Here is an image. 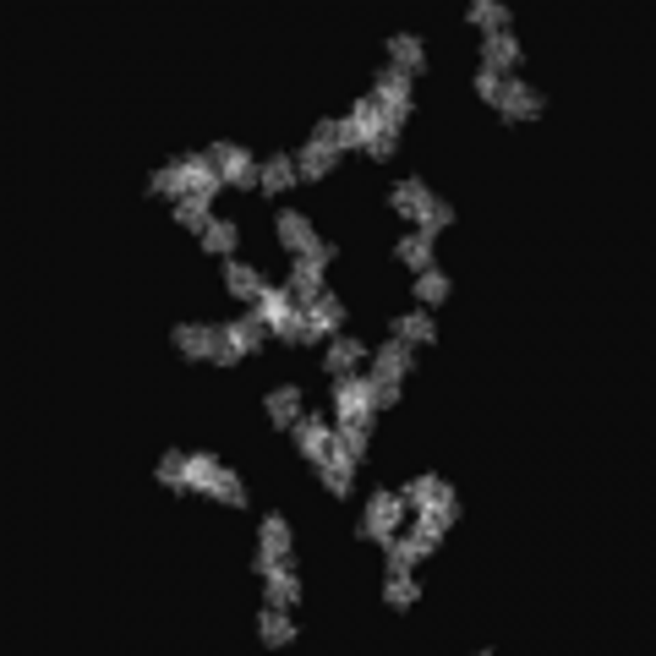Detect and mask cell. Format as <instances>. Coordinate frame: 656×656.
Returning a JSON list of instances; mask_svg holds the SVG:
<instances>
[{
	"label": "cell",
	"mask_w": 656,
	"mask_h": 656,
	"mask_svg": "<svg viewBox=\"0 0 656 656\" xmlns=\"http://www.w3.org/2000/svg\"><path fill=\"white\" fill-rule=\"evenodd\" d=\"M389 203L400 208L405 219H416V230H432V236H438V230L454 219V208L443 203V197H432V186H427V181H400Z\"/></svg>",
	"instance_id": "cell-1"
},
{
	"label": "cell",
	"mask_w": 656,
	"mask_h": 656,
	"mask_svg": "<svg viewBox=\"0 0 656 656\" xmlns=\"http://www.w3.org/2000/svg\"><path fill=\"white\" fill-rule=\"evenodd\" d=\"M208 159H214V170H219V181H225V186H241V192H246V186L263 181V170L252 164V154L236 148V143H214V148H208Z\"/></svg>",
	"instance_id": "cell-2"
},
{
	"label": "cell",
	"mask_w": 656,
	"mask_h": 656,
	"mask_svg": "<svg viewBox=\"0 0 656 656\" xmlns=\"http://www.w3.org/2000/svg\"><path fill=\"white\" fill-rule=\"evenodd\" d=\"M372 378H356V372H345V378H334V416H350V421H372Z\"/></svg>",
	"instance_id": "cell-3"
},
{
	"label": "cell",
	"mask_w": 656,
	"mask_h": 656,
	"mask_svg": "<svg viewBox=\"0 0 656 656\" xmlns=\"http://www.w3.org/2000/svg\"><path fill=\"white\" fill-rule=\"evenodd\" d=\"M400 514H405V498H400V492H372L367 514H361V536H372V542H389L394 525H400Z\"/></svg>",
	"instance_id": "cell-4"
},
{
	"label": "cell",
	"mask_w": 656,
	"mask_h": 656,
	"mask_svg": "<svg viewBox=\"0 0 656 656\" xmlns=\"http://www.w3.org/2000/svg\"><path fill=\"white\" fill-rule=\"evenodd\" d=\"M492 110H498L503 121H536L547 104H542V93H536V88H525V82L503 77V93H498V104H492Z\"/></svg>",
	"instance_id": "cell-5"
},
{
	"label": "cell",
	"mask_w": 656,
	"mask_h": 656,
	"mask_svg": "<svg viewBox=\"0 0 656 656\" xmlns=\"http://www.w3.org/2000/svg\"><path fill=\"white\" fill-rule=\"evenodd\" d=\"M427 553H438V536H427L421 525L410 536H389V574H410V564Z\"/></svg>",
	"instance_id": "cell-6"
},
{
	"label": "cell",
	"mask_w": 656,
	"mask_h": 656,
	"mask_svg": "<svg viewBox=\"0 0 656 656\" xmlns=\"http://www.w3.org/2000/svg\"><path fill=\"white\" fill-rule=\"evenodd\" d=\"M301 312H307V339H328V334H339V328H345V301L328 296V290L312 301V307H301Z\"/></svg>",
	"instance_id": "cell-7"
},
{
	"label": "cell",
	"mask_w": 656,
	"mask_h": 656,
	"mask_svg": "<svg viewBox=\"0 0 656 656\" xmlns=\"http://www.w3.org/2000/svg\"><path fill=\"white\" fill-rule=\"evenodd\" d=\"M290 432H296V449L307 454L312 465H318L323 454H328V443H334V427H328V416H307V410H301V421H296Z\"/></svg>",
	"instance_id": "cell-8"
},
{
	"label": "cell",
	"mask_w": 656,
	"mask_h": 656,
	"mask_svg": "<svg viewBox=\"0 0 656 656\" xmlns=\"http://www.w3.org/2000/svg\"><path fill=\"white\" fill-rule=\"evenodd\" d=\"M318 476H323V487L334 492V498H345L350 492V482H356V460H350L339 443H328V454L318 460Z\"/></svg>",
	"instance_id": "cell-9"
},
{
	"label": "cell",
	"mask_w": 656,
	"mask_h": 656,
	"mask_svg": "<svg viewBox=\"0 0 656 656\" xmlns=\"http://www.w3.org/2000/svg\"><path fill=\"white\" fill-rule=\"evenodd\" d=\"M405 372H416V350H410L405 339H389L383 350H372V378H394L400 383Z\"/></svg>",
	"instance_id": "cell-10"
},
{
	"label": "cell",
	"mask_w": 656,
	"mask_h": 656,
	"mask_svg": "<svg viewBox=\"0 0 656 656\" xmlns=\"http://www.w3.org/2000/svg\"><path fill=\"white\" fill-rule=\"evenodd\" d=\"M274 236L285 241V252H296V257H307L312 246H318V236H312V225L296 214V208H279V219H274Z\"/></svg>",
	"instance_id": "cell-11"
},
{
	"label": "cell",
	"mask_w": 656,
	"mask_h": 656,
	"mask_svg": "<svg viewBox=\"0 0 656 656\" xmlns=\"http://www.w3.org/2000/svg\"><path fill=\"white\" fill-rule=\"evenodd\" d=\"M181 175H186V197H203V203L219 192V186H225V181H219V170H214V159H208V154H192V159H181Z\"/></svg>",
	"instance_id": "cell-12"
},
{
	"label": "cell",
	"mask_w": 656,
	"mask_h": 656,
	"mask_svg": "<svg viewBox=\"0 0 656 656\" xmlns=\"http://www.w3.org/2000/svg\"><path fill=\"white\" fill-rule=\"evenodd\" d=\"M285 290H290V301H296V307H312V301L323 296V268L307 263V257H296V268H290Z\"/></svg>",
	"instance_id": "cell-13"
},
{
	"label": "cell",
	"mask_w": 656,
	"mask_h": 656,
	"mask_svg": "<svg viewBox=\"0 0 656 656\" xmlns=\"http://www.w3.org/2000/svg\"><path fill=\"white\" fill-rule=\"evenodd\" d=\"M454 520H460V498H454V492H443L438 503H427V509H416V525H421L427 536H438V542L449 536V525H454Z\"/></svg>",
	"instance_id": "cell-14"
},
{
	"label": "cell",
	"mask_w": 656,
	"mask_h": 656,
	"mask_svg": "<svg viewBox=\"0 0 656 656\" xmlns=\"http://www.w3.org/2000/svg\"><path fill=\"white\" fill-rule=\"evenodd\" d=\"M225 334H230V345H236L241 356H252V350L263 345V339H268V318H263V312L252 307V312H241L236 323H225Z\"/></svg>",
	"instance_id": "cell-15"
},
{
	"label": "cell",
	"mask_w": 656,
	"mask_h": 656,
	"mask_svg": "<svg viewBox=\"0 0 656 656\" xmlns=\"http://www.w3.org/2000/svg\"><path fill=\"white\" fill-rule=\"evenodd\" d=\"M372 99H378L383 110H410V77L400 72V66L378 72V82H372Z\"/></svg>",
	"instance_id": "cell-16"
},
{
	"label": "cell",
	"mask_w": 656,
	"mask_h": 656,
	"mask_svg": "<svg viewBox=\"0 0 656 656\" xmlns=\"http://www.w3.org/2000/svg\"><path fill=\"white\" fill-rule=\"evenodd\" d=\"M367 356V345L350 334H334L328 339V356H323V372H334V378H345V372H356V361Z\"/></svg>",
	"instance_id": "cell-17"
},
{
	"label": "cell",
	"mask_w": 656,
	"mask_h": 656,
	"mask_svg": "<svg viewBox=\"0 0 656 656\" xmlns=\"http://www.w3.org/2000/svg\"><path fill=\"white\" fill-rule=\"evenodd\" d=\"M225 290H230L236 301H252V307H257V301H263V290H268V279L257 274V268H246V263H225Z\"/></svg>",
	"instance_id": "cell-18"
},
{
	"label": "cell",
	"mask_w": 656,
	"mask_h": 656,
	"mask_svg": "<svg viewBox=\"0 0 656 656\" xmlns=\"http://www.w3.org/2000/svg\"><path fill=\"white\" fill-rule=\"evenodd\" d=\"M509 66H520V44H514V33H492L482 44V72L509 77Z\"/></svg>",
	"instance_id": "cell-19"
},
{
	"label": "cell",
	"mask_w": 656,
	"mask_h": 656,
	"mask_svg": "<svg viewBox=\"0 0 656 656\" xmlns=\"http://www.w3.org/2000/svg\"><path fill=\"white\" fill-rule=\"evenodd\" d=\"M389 61L400 66L405 77H416L421 66H427V44H421L416 33H394V39H389Z\"/></svg>",
	"instance_id": "cell-20"
},
{
	"label": "cell",
	"mask_w": 656,
	"mask_h": 656,
	"mask_svg": "<svg viewBox=\"0 0 656 656\" xmlns=\"http://www.w3.org/2000/svg\"><path fill=\"white\" fill-rule=\"evenodd\" d=\"M334 443L350 454V460H367V443H372V421H350V416H339L334 421Z\"/></svg>",
	"instance_id": "cell-21"
},
{
	"label": "cell",
	"mask_w": 656,
	"mask_h": 656,
	"mask_svg": "<svg viewBox=\"0 0 656 656\" xmlns=\"http://www.w3.org/2000/svg\"><path fill=\"white\" fill-rule=\"evenodd\" d=\"M339 164V148H328V143H307L301 148V159H296V175L301 181H323L328 170Z\"/></svg>",
	"instance_id": "cell-22"
},
{
	"label": "cell",
	"mask_w": 656,
	"mask_h": 656,
	"mask_svg": "<svg viewBox=\"0 0 656 656\" xmlns=\"http://www.w3.org/2000/svg\"><path fill=\"white\" fill-rule=\"evenodd\" d=\"M263 596H268V607H290L301 596V585H296V574H290V564H274L263 574Z\"/></svg>",
	"instance_id": "cell-23"
},
{
	"label": "cell",
	"mask_w": 656,
	"mask_h": 656,
	"mask_svg": "<svg viewBox=\"0 0 656 656\" xmlns=\"http://www.w3.org/2000/svg\"><path fill=\"white\" fill-rule=\"evenodd\" d=\"M389 328H394V339H405V345H432V339H438V323H432L427 312H400Z\"/></svg>",
	"instance_id": "cell-24"
},
{
	"label": "cell",
	"mask_w": 656,
	"mask_h": 656,
	"mask_svg": "<svg viewBox=\"0 0 656 656\" xmlns=\"http://www.w3.org/2000/svg\"><path fill=\"white\" fill-rule=\"evenodd\" d=\"M296 181H301V175H296V159L274 154V159L263 164V181H257V186H263L268 197H285V192H290V186H296Z\"/></svg>",
	"instance_id": "cell-25"
},
{
	"label": "cell",
	"mask_w": 656,
	"mask_h": 656,
	"mask_svg": "<svg viewBox=\"0 0 656 656\" xmlns=\"http://www.w3.org/2000/svg\"><path fill=\"white\" fill-rule=\"evenodd\" d=\"M268 421H274L279 432H285V427H296V421H301V394L290 389V383H285V389H274V394H268Z\"/></svg>",
	"instance_id": "cell-26"
},
{
	"label": "cell",
	"mask_w": 656,
	"mask_h": 656,
	"mask_svg": "<svg viewBox=\"0 0 656 656\" xmlns=\"http://www.w3.org/2000/svg\"><path fill=\"white\" fill-rule=\"evenodd\" d=\"M268 334H279L285 345H312L307 339V312L301 307H285L279 318H268Z\"/></svg>",
	"instance_id": "cell-27"
},
{
	"label": "cell",
	"mask_w": 656,
	"mask_h": 656,
	"mask_svg": "<svg viewBox=\"0 0 656 656\" xmlns=\"http://www.w3.org/2000/svg\"><path fill=\"white\" fill-rule=\"evenodd\" d=\"M257 536H263V547H257V553H268V558H290V525H285V514H268Z\"/></svg>",
	"instance_id": "cell-28"
},
{
	"label": "cell",
	"mask_w": 656,
	"mask_h": 656,
	"mask_svg": "<svg viewBox=\"0 0 656 656\" xmlns=\"http://www.w3.org/2000/svg\"><path fill=\"white\" fill-rule=\"evenodd\" d=\"M465 17H471L476 28L487 33V39H492V33H509V6H498V0H476V6L465 11Z\"/></svg>",
	"instance_id": "cell-29"
},
{
	"label": "cell",
	"mask_w": 656,
	"mask_h": 656,
	"mask_svg": "<svg viewBox=\"0 0 656 656\" xmlns=\"http://www.w3.org/2000/svg\"><path fill=\"white\" fill-rule=\"evenodd\" d=\"M400 263L405 268H432V230H410V236L400 241Z\"/></svg>",
	"instance_id": "cell-30"
},
{
	"label": "cell",
	"mask_w": 656,
	"mask_h": 656,
	"mask_svg": "<svg viewBox=\"0 0 656 656\" xmlns=\"http://www.w3.org/2000/svg\"><path fill=\"white\" fill-rule=\"evenodd\" d=\"M443 492H449V487H443L438 476H410L400 498H405V509H427V503H438V498H443Z\"/></svg>",
	"instance_id": "cell-31"
},
{
	"label": "cell",
	"mask_w": 656,
	"mask_h": 656,
	"mask_svg": "<svg viewBox=\"0 0 656 656\" xmlns=\"http://www.w3.org/2000/svg\"><path fill=\"white\" fill-rule=\"evenodd\" d=\"M350 126H356L361 143H367L372 132H383V104L372 99V93H367V99H356V104H350Z\"/></svg>",
	"instance_id": "cell-32"
},
{
	"label": "cell",
	"mask_w": 656,
	"mask_h": 656,
	"mask_svg": "<svg viewBox=\"0 0 656 656\" xmlns=\"http://www.w3.org/2000/svg\"><path fill=\"white\" fill-rule=\"evenodd\" d=\"M263 646H290V640H296V629H290V618H285V607H268L263 613Z\"/></svg>",
	"instance_id": "cell-33"
},
{
	"label": "cell",
	"mask_w": 656,
	"mask_h": 656,
	"mask_svg": "<svg viewBox=\"0 0 656 656\" xmlns=\"http://www.w3.org/2000/svg\"><path fill=\"white\" fill-rule=\"evenodd\" d=\"M410 290H416V301H427V307H438V301L449 296V279H443L438 268H421V274H416V285H410Z\"/></svg>",
	"instance_id": "cell-34"
},
{
	"label": "cell",
	"mask_w": 656,
	"mask_h": 656,
	"mask_svg": "<svg viewBox=\"0 0 656 656\" xmlns=\"http://www.w3.org/2000/svg\"><path fill=\"white\" fill-rule=\"evenodd\" d=\"M175 350H181V356H208V328L203 323H181L175 328Z\"/></svg>",
	"instance_id": "cell-35"
},
{
	"label": "cell",
	"mask_w": 656,
	"mask_h": 656,
	"mask_svg": "<svg viewBox=\"0 0 656 656\" xmlns=\"http://www.w3.org/2000/svg\"><path fill=\"white\" fill-rule=\"evenodd\" d=\"M175 219H181L186 230H197V236L214 225V219H208V203H203V197H181V203H175Z\"/></svg>",
	"instance_id": "cell-36"
},
{
	"label": "cell",
	"mask_w": 656,
	"mask_h": 656,
	"mask_svg": "<svg viewBox=\"0 0 656 656\" xmlns=\"http://www.w3.org/2000/svg\"><path fill=\"white\" fill-rule=\"evenodd\" d=\"M383 602H389L394 613H405V607L416 602V580H410V574H389V585H383Z\"/></svg>",
	"instance_id": "cell-37"
},
{
	"label": "cell",
	"mask_w": 656,
	"mask_h": 656,
	"mask_svg": "<svg viewBox=\"0 0 656 656\" xmlns=\"http://www.w3.org/2000/svg\"><path fill=\"white\" fill-rule=\"evenodd\" d=\"M203 246L208 252H219V257H230L236 252V225H230V219H214V225L203 230Z\"/></svg>",
	"instance_id": "cell-38"
},
{
	"label": "cell",
	"mask_w": 656,
	"mask_h": 656,
	"mask_svg": "<svg viewBox=\"0 0 656 656\" xmlns=\"http://www.w3.org/2000/svg\"><path fill=\"white\" fill-rule=\"evenodd\" d=\"M208 361H214V367H236V361H241V350L230 345L225 328H208Z\"/></svg>",
	"instance_id": "cell-39"
},
{
	"label": "cell",
	"mask_w": 656,
	"mask_h": 656,
	"mask_svg": "<svg viewBox=\"0 0 656 656\" xmlns=\"http://www.w3.org/2000/svg\"><path fill=\"white\" fill-rule=\"evenodd\" d=\"M159 482L170 487V492L186 487V454H164V460H159Z\"/></svg>",
	"instance_id": "cell-40"
},
{
	"label": "cell",
	"mask_w": 656,
	"mask_h": 656,
	"mask_svg": "<svg viewBox=\"0 0 656 656\" xmlns=\"http://www.w3.org/2000/svg\"><path fill=\"white\" fill-rule=\"evenodd\" d=\"M361 148H367V154L378 159V164H389L394 154H400V137H394V132H372V137H367V143H361Z\"/></svg>",
	"instance_id": "cell-41"
},
{
	"label": "cell",
	"mask_w": 656,
	"mask_h": 656,
	"mask_svg": "<svg viewBox=\"0 0 656 656\" xmlns=\"http://www.w3.org/2000/svg\"><path fill=\"white\" fill-rule=\"evenodd\" d=\"M394 400H400V383H394V378H372V405H394Z\"/></svg>",
	"instance_id": "cell-42"
},
{
	"label": "cell",
	"mask_w": 656,
	"mask_h": 656,
	"mask_svg": "<svg viewBox=\"0 0 656 656\" xmlns=\"http://www.w3.org/2000/svg\"><path fill=\"white\" fill-rule=\"evenodd\" d=\"M476 93H482L487 104H498V93H503V77H498V72H476Z\"/></svg>",
	"instance_id": "cell-43"
},
{
	"label": "cell",
	"mask_w": 656,
	"mask_h": 656,
	"mask_svg": "<svg viewBox=\"0 0 656 656\" xmlns=\"http://www.w3.org/2000/svg\"><path fill=\"white\" fill-rule=\"evenodd\" d=\"M334 148H361V132L350 126V115L339 121V132H334Z\"/></svg>",
	"instance_id": "cell-44"
},
{
	"label": "cell",
	"mask_w": 656,
	"mask_h": 656,
	"mask_svg": "<svg viewBox=\"0 0 656 656\" xmlns=\"http://www.w3.org/2000/svg\"><path fill=\"white\" fill-rule=\"evenodd\" d=\"M307 263L328 268V263H334V241H318V246H312V252H307Z\"/></svg>",
	"instance_id": "cell-45"
}]
</instances>
